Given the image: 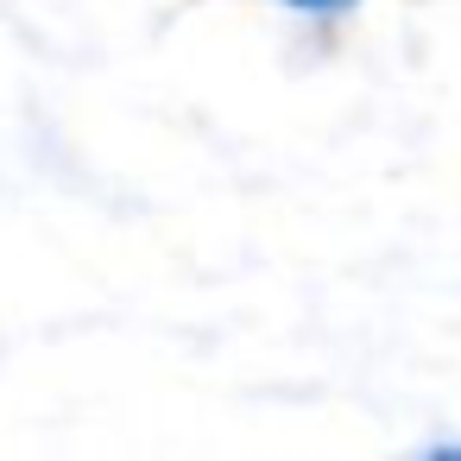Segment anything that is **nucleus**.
<instances>
[{
  "label": "nucleus",
  "instance_id": "f257e3e1",
  "mask_svg": "<svg viewBox=\"0 0 461 461\" xmlns=\"http://www.w3.org/2000/svg\"><path fill=\"white\" fill-rule=\"evenodd\" d=\"M285 14H297V20H348L360 0H278Z\"/></svg>",
  "mask_w": 461,
  "mask_h": 461
}]
</instances>
